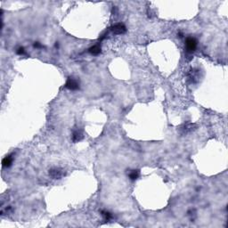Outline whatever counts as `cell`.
<instances>
[{"label":"cell","instance_id":"11","mask_svg":"<svg viewBox=\"0 0 228 228\" xmlns=\"http://www.w3.org/2000/svg\"><path fill=\"white\" fill-rule=\"evenodd\" d=\"M18 54H20V55H22V54H25V50H24V48L23 47H19L18 49H17V52H16Z\"/></svg>","mask_w":228,"mask_h":228},{"label":"cell","instance_id":"12","mask_svg":"<svg viewBox=\"0 0 228 228\" xmlns=\"http://www.w3.org/2000/svg\"><path fill=\"white\" fill-rule=\"evenodd\" d=\"M34 47H36V48H42V47H43V46H42V45H40V44H39L38 42H36V43L34 44Z\"/></svg>","mask_w":228,"mask_h":228},{"label":"cell","instance_id":"5","mask_svg":"<svg viewBox=\"0 0 228 228\" xmlns=\"http://www.w3.org/2000/svg\"><path fill=\"white\" fill-rule=\"evenodd\" d=\"M13 161H14L13 155H8L3 160L2 165L4 167H11V165L13 164Z\"/></svg>","mask_w":228,"mask_h":228},{"label":"cell","instance_id":"6","mask_svg":"<svg viewBox=\"0 0 228 228\" xmlns=\"http://www.w3.org/2000/svg\"><path fill=\"white\" fill-rule=\"evenodd\" d=\"M83 139V134L80 130H75L73 132V135H72V140L73 142L77 143V142H79Z\"/></svg>","mask_w":228,"mask_h":228},{"label":"cell","instance_id":"4","mask_svg":"<svg viewBox=\"0 0 228 228\" xmlns=\"http://www.w3.org/2000/svg\"><path fill=\"white\" fill-rule=\"evenodd\" d=\"M111 31L114 33V34H117V35H121V34H124L127 31V29L125 27L124 24L122 23H117L115 25H113L112 28H111Z\"/></svg>","mask_w":228,"mask_h":228},{"label":"cell","instance_id":"1","mask_svg":"<svg viewBox=\"0 0 228 228\" xmlns=\"http://www.w3.org/2000/svg\"><path fill=\"white\" fill-rule=\"evenodd\" d=\"M197 47V40L194 37H187L185 40V48L188 53H193Z\"/></svg>","mask_w":228,"mask_h":228},{"label":"cell","instance_id":"8","mask_svg":"<svg viewBox=\"0 0 228 228\" xmlns=\"http://www.w3.org/2000/svg\"><path fill=\"white\" fill-rule=\"evenodd\" d=\"M194 127H196V126H195L194 124H188V125H186V126L184 127L183 130H184V132L186 134V133H189V132L193 131V130L195 129Z\"/></svg>","mask_w":228,"mask_h":228},{"label":"cell","instance_id":"9","mask_svg":"<svg viewBox=\"0 0 228 228\" xmlns=\"http://www.w3.org/2000/svg\"><path fill=\"white\" fill-rule=\"evenodd\" d=\"M102 215L103 216V217H104V219L106 220V221H110L111 219H112V213H110L109 211H107V210H102Z\"/></svg>","mask_w":228,"mask_h":228},{"label":"cell","instance_id":"2","mask_svg":"<svg viewBox=\"0 0 228 228\" xmlns=\"http://www.w3.org/2000/svg\"><path fill=\"white\" fill-rule=\"evenodd\" d=\"M49 176L53 177L54 179H60V178L65 176V172L63 171V169H62V168L54 167L49 170Z\"/></svg>","mask_w":228,"mask_h":228},{"label":"cell","instance_id":"10","mask_svg":"<svg viewBox=\"0 0 228 228\" xmlns=\"http://www.w3.org/2000/svg\"><path fill=\"white\" fill-rule=\"evenodd\" d=\"M139 175H140V173H139V171H138V170H133L129 174V178L132 181H135V180L137 179L138 177H139Z\"/></svg>","mask_w":228,"mask_h":228},{"label":"cell","instance_id":"3","mask_svg":"<svg viewBox=\"0 0 228 228\" xmlns=\"http://www.w3.org/2000/svg\"><path fill=\"white\" fill-rule=\"evenodd\" d=\"M65 87L70 89V90H78L79 88V84L78 82L76 80L75 78H69L66 81V84H65Z\"/></svg>","mask_w":228,"mask_h":228},{"label":"cell","instance_id":"7","mask_svg":"<svg viewBox=\"0 0 228 228\" xmlns=\"http://www.w3.org/2000/svg\"><path fill=\"white\" fill-rule=\"evenodd\" d=\"M88 52L90 53L93 55H98L99 54L101 53V46L99 45H95L91 46L90 48L88 49Z\"/></svg>","mask_w":228,"mask_h":228}]
</instances>
